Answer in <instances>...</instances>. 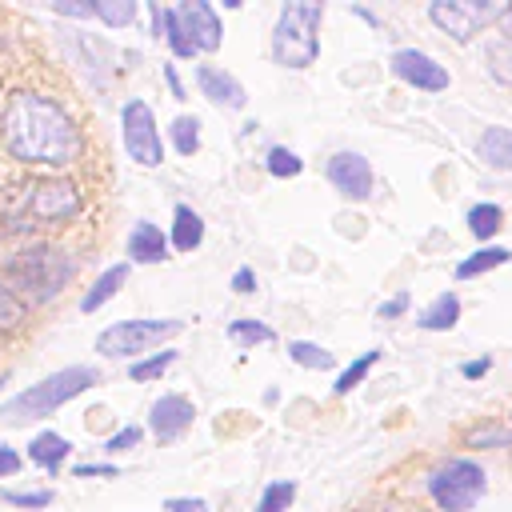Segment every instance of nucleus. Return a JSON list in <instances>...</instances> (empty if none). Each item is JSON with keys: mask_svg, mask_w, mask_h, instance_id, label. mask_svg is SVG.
Here are the masks:
<instances>
[{"mask_svg": "<svg viewBox=\"0 0 512 512\" xmlns=\"http://www.w3.org/2000/svg\"><path fill=\"white\" fill-rule=\"evenodd\" d=\"M0 136H4V148L24 164L60 168V164L80 160L84 152V140L72 116L52 96H40V92L8 96L4 116H0Z\"/></svg>", "mask_w": 512, "mask_h": 512, "instance_id": "nucleus-1", "label": "nucleus"}, {"mask_svg": "<svg viewBox=\"0 0 512 512\" xmlns=\"http://www.w3.org/2000/svg\"><path fill=\"white\" fill-rule=\"evenodd\" d=\"M72 260L68 252L52 248V244H28L20 252H12L0 268L4 288L20 300V304H48L68 280H72Z\"/></svg>", "mask_w": 512, "mask_h": 512, "instance_id": "nucleus-2", "label": "nucleus"}, {"mask_svg": "<svg viewBox=\"0 0 512 512\" xmlns=\"http://www.w3.org/2000/svg\"><path fill=\"white\" fill-rule=\"evenodd\" d=\"M8 216L16 220L12 228H40V224H64L72 216H80V192L76 184L60 180V176H40L16 188Z\"/></svg>", "mask_w": 512, "mask_h": 512, "instance_id": "nucleus-3", "label": "nucleus"}, {"mask_svg": "<svg viewBox=\"0 0 512 512\" xmlns=\"http://www.w3.org/2000/svg\"><path fill=\"white\" fill-rule=\"evenodd\" d=\"M92 384H100L96 368H88V364H72V368H64V372H52V376H44L40 384L24 388V392L12 396L8 404H0V420H8V424H24V420L52 416L64 400L80 396V392L92 388Z\"/></svg>", "mask_w": 512, "mask_h": 512, "instance_id": "nucleus-4", "label": "nucleus"}, {"mask_svg": "<svg viewBox=\"0 0 512 512\" xmlns=\"http://www.w3.org/2000/svg\"><path fill=\"white\" fill-rule=\"evenodd\" d=\"M320 20L324 4L316 0H288L272 28V56L284 68H308L320 52Z\"/></svg>", "mask_w": 512, "mask_h": 512, "instance_id": "nucleus-5", "label": "nucleus"}, {"mask_svg": "<svg viewBox=\"0 0 512 512\" xmlns=\"http://www.w3.org/2000/svg\"><path fill=\"white\" fill-rule=\"evenodd\" d=\"M484 492V468L476 460H444L428 476V496L436 500L440 512H468Z\"/></svg>", "mask_w": 512, "mask_h": 512, "instance_id": "nucleus-6", "label": "nucleus"}, {"mask_svg": "<svg viewBox=\"0 0 512 512\" xmlns=\"http://www.w3.org/2000/svg\"><path fill=\"white\" fill-rule=\"evenodd\" d=\"M184 328V320H120L112 328H104L96 336V352L104 356H136L168 336H176Z\"/></svg>", "mask_w": 512, "mask_h": 512, "instance_id": "nucleus-7", "label": "nucleus"}, {"mask_svg": "<svg viewBox=\"0 0 512 512\" xmlns=\"http://www.w3.org/2000/svg\"><path fill=\"white\" fill-rule=\"evenodd\" d=\"M504 8L500 4H488V0H432L428 4V20L440 28V32H448L456 44H468L484 24H492L496 16H500Z\"/></svg>", "mask_w": 512, "mask_h": 512, "instance_id": "nucleus-8", "label": "nucleus"}, {"mask_svg": "<svg viewBox=\"0 0 512 512\" xmlns=\"http://www.w3.org/2000/svg\"><path fill=\"white\" fill-rule=\"evenodd\" d=\"M120 124H124V148H128V156L140 168H156L164 160V144H160L152 108L144 100H128L124 112H120Z\"/></svg>", "mask_w": 512, "mask_h": 512, "instance_id": "nucleus-9", "label": "nucleus"}, {"mask_svg": "<svg viewBox=\"0 0 512 512\" xmlns=\"http://www.w3.org/2000/svg\"><path fill=\"white\" fill-rule=\"evenodd\" d=\"M392 72H396L404 84L420 88V92H444V88H448V68L436 64V60H432L428 52H420V48H400V52H392Z\"/></svg>", "mask_w": 512, "mask_h": 512, "instance_id": "nucleus-10", "label": "nucleus"}, {"mask_svg": "<svg viewBox=\"0 0 512 512\" xmlns=\"http://www.w3.org/2000/svg\"><path fill=\"white\" fill-rule=\"evenodd\" d=\"M176 12V20H180V28H184V36L192 40V48L196 52H216L220 48V20H216V12H212V4H204V0H188V4H180V8H172Z\"/></svg>", "mask_w": 512, "mask_h": 512, "instance_id": "nucleus-11", "label": "nucleus"}, {"mask_svg": "<svg viewBox=\"0 0 512 512\" xmlns=\"http://www.w3.org/2000/svg\"><path fill=\"white\" fill-rule=\"evenodd\" d=\"M328 180L340 196L348 200H364L372 196V164L360 156V152H336L328 160Z\"/></svg>", "mask_w": 512, "mask_h": 512, "instance_id": "nucleus-12", "label": "nucleus"}, {"mask_svg": "<svg viewBox=\"0 0 512 512\" xmlns=\"http://www.w3.org/2000/svg\"><path fill=\"white\" fill-rule=\"evenodd\" d=\"M192 416H196L192 400H188V396H176V392H168V396H160V400L152 404V412H148V424H152L156 440H176V436H184V432L192 428Z\"/></svg>", "mask_w": 512, "mask_h": 512, "instance_id": "nucleus-13", "label": "nucleus"}, {"mask_svg": "<svg viewBox=\"0 0 512 512\" xmlns=\"http://www.w3.org/2000/svg\"><path fill=\"white\" fill-rule=\"evenodd\" d=\"M196 84H200V92H204L212 104H224V108H244V104H248L244 84H240L232 72L216 68V64H200V68H196Z\"/></svg>", "mask_w": 512, "mask_h": 512, "instance_id": "nucleus-14", "label": "nucleus"}, {"mask_svg": "<svg viewBox=\"0 0 512 512\" xmlns=\"http://www.w3.org/2000/svg\"><path fill=\"white\" fill-rule=\"evenodd\" d=\"M476 156L496 172H512V128H500V124L484 128L476 140Z\"/></svg>", "mask_w": 512, "mask_h": 512, "instance_id": "nucleus-15", "label": "nucleus"}, {"mask_svg": "<svg viewBox=\"0 0 512 512\" xmlns=\"http://www.w3.org/2000/svg\"><path fill=\"white\" fill-rule=\"evenodd\" d=\"M128 256H132L136 264H156V260H164V256H168V240L160 236V228H156V224L140 220V224L132 228V236H128Z\"/></svg>", "mask_w": 512, "mask_h": 512, "instance_id": "nucleus-16", "label": "nucleus"}, {"mask_svg": "<svg viewBox=\"0 0 512 512\" xmlns=\"http://www.w3.org/2000/svg\"><path fill=\"white\" fill-rule=\"evenodd\" d=\"M456 320H460V296H456V292H440V296L420 312L416 324H420L424 332H448Z\"/></svg>", "mask_w": 512, "mask_h": 512, "instance_id": "nucleus-17", "label": "nucleus"}, {"mask_svg": "<svg viewBox=\"0 0 512 512\" xmlns=\"http://www.w3.org/2000/svg\"><path fill=\"white\" fill-rule=\"evenodd\" d=\"M200 240H204L200 212H192L188 204H176V212H172V244L180 252H192V248H200Z\"/></svg>", "mask_w": 512, "mask_h": 512, "instance_id": "nucleus-18", "label": "nucleus"}, {"mask_svg": "<svg viewBox=\"0 0 512 512\" xmlns=\"http://www.w3.org/2000/svg\"><path fill=\"white\" fill-rule=\"evenodd\" d=\"M124 280H128V264H112L88 292H84V300H80V312H96V308H104L120 288H124Z\"/></svg>", "mask_w": 512, "mask_h": 512, "instance_id": "nucleus-19", "label": "nucleus"}, {"mask_svg": "<svg viewBox=\"0 0 512 512\" xmlns=\"http://www.w3.org/2000/svg\"><path fill=\"white\" fill-rule=\"evenodd\" d=\"M72 452V444L60 436V432H40L32 444H28V456H32V464H40V468H48V472H56L60 464H64V456Z\"/></svg>", "mask_w": 512, "mask_h": 512, "instance_id": "nucleus-20", "label": "nucleus"}, {"mask_svg": "<svg viewBox=\"0 0 512 512\" xmlns=\"http://www.w3.org/2000/svg\"><path fill=\"white\" fill-rule=\"evenodd\" d=\"M504 228V208L500 204H472L468 208V232L476 236V240H492L496 232Z\"/></svg>", "mask_w": 512, "mask_h": 512, "instance_id": "nucleus-21", "label": "nucleus"}, {"mask_svg": "<svg viewBox=\"0 0 512 512\" xmlns=\"http://www.w3.org/2000/svg\"><path fill=\"white\" fill-rule=\"evenodd\" d=\"M512 260V252L508 248H480V252H472L468 260H460L456 264V280H472V276H480V272H488V268H500V264H508Z\"/></svg>", "mask_w": 512, "mask_h": 512, "instance_id": "nucleus-22", "label": "nucleus"}, {"mask_svg": "<svg viewBox=\"0 0 512 512\" xmlns=\"http://www.w3.org/2000/svg\"><path fill=\"white\" fill-rule=\"evenodd\" d=\"M484 56H488V72H492V80L504 84V88H512V40H508V36L488 40Z\"/></svg>", "mask_w": 512, "mask_h": 512, "instance_id": "nucleus-23", "label": "nucleus"}, {"mask_svg": "<svg viewBox=\"0 0 512 512\" xmlns=\"http://www.w3.org/2000/svg\"><path fill=\"white\" fill-rule=\"evenodd\" d=\"M92 16H100L108 28H128L136 16L132 0H92Z\"/></svg>", "mask_w": 512, "mask_h": 512, "instance_id": "nucleus-24", "label": "nucleus"}, {"mask_svg": "<svg viewBox=\"0 0 512 512\" xmlns=\"http://www.w3.org/2000/svg\"><path fill=\"white\" fill-rule=\"evenodd\" d=\"M292 500H296V480H272V484L260 492L256 512H288Z\"/></svg>", "mask_w": 512, "mask_h": 512, "instance_id": "nucleus-25", "label": "nucleus"}, {"mask_svg": "<svg viewBox=\"0 0 512 512\" xmlns=\"http://www.w3.org/2000/svg\"><path fill=\"white\" fill-rule=\"evenodd\" d=\"M172 144L180 156H192L200 148V120L196 116H176L172 120Z\"/></svg>", "mask_w": 512, "mask_h": 512, "instance_id": "nucleus-26", "label": "nucleus"}, {"mask_svg": "<svg viewBox=\"0 0 512 512\" xmlns=\"http://www.w3.org/2000/svg\"><path fill=\"white\" fill-rule=\"evenodd\" d=\"M228 336H232L236 344H244V348L276 340V332H272L268 324H260V320H232V324H228Z\"/></svg>", "mask_w": 512, "mask_h": 512, "instance_id": "nucleus-27", "label": "nucleus"}, {"mask_svg": "<svg viewBox=\"0 0 512 512\" xmlns=\"http://www.w3.org/2000/svg\"><path fill=\"white\" fill-rule=\"evenodd\" d=\"M164 40H168L172 56H180V60H192V56H196V48H192V40L184 36V28H180V20H176L172 8H164Z\"/></svg>", "mask_w": 512, "mask_h": 512, "instance_id": "nucleus-28", "label": "nucleus"}, {"mask_svg": "<svg viewBox=\"0 0 512 512\" xmlns=\"http://www.w3.org/2000/svg\"><path fill=\"white\" fill-rule=\"evenodd\" d=\"M288 356L300 368H332V352H324L320 344H308V340H292L288 344Z\"/></svg>", "mask_w": 512, "mask_h": 512, "instance_id": "nucleus-29", "label": "nucleus"}, {"mask_svg": "<svg viewBox=\"0 0 512 512\" xmlns=\"http://www.w3.org/2000/svg\"><path fill=\"white\" fill-rule=\"evenodd\" d=\"M376 360H380V352H376V348H372V352H364L360 360H352V364H348V368L336 376V384H332V388H336L340 396H344V392H352V388H356V384L368 376V368H372Z\"/></svg>", "mask_w": 512, "mask_h": 512, "instance_id": "nucleus-30", "label": "nucleus"}, {"mask_svg": "<svg viewBox=\"0 0 512 512\" xmlns=\"http://www.w3.org/2000/svg\"><path fill=\"white\" fill-rule=\"evenodd\" d=\"M264 164H268V172H272V176H280V180L300 176V168H304V160H300L292 148H280V144H276V148H268V160H264Z\"/></svg>", "mask_w": 512, "mask_h": 512, "instance_id": "nucleus-31", "label": "nucleus"}, {"mask_svg": "<svg viewBox=\"0 0 512 512\" xmlns=\"http://www.w3.org/2000/svg\"><path fill=\"white\" fill-rule=\"evenodd\" d=\"M20 320H24V304L0 284V332H12V328H20Z\"/></svg>", "mask_w": 512, "mask_h": 512, "instance_id": "nucleus-32", "label": "nucleus"}, {"mask_svg": "<svg viewBox=\"0 0 512 512\" xmlns=\"http://www.w3.org/2000/svg\"><path fill=\"white\" fill-rule=\"evenodd\" d=\"M172 360H176V352H156V356H148V360L132 364L128 372H132V380H152V376H160V372H164Z\"/></svg>", "mask_w": 512, "mask_h": 512, "instance_id": "nucleus-33", "label": "nucleus"}, {"mask_svg": "<svg viewBox=\"0 0 512 512\" xmlns=\"http://www.w3.org/2000/svg\"><path fill=\"white\" fill-rule=\"evenodd\" d=\"M136 444H140V428H136V424H128V428H120L104 448H108V452H128V448H136Z\"/></svg>", "mask_w": 512, "mask_h": 512, "instance_id": "nucleus-34", "label": "nucleus"}, {"mask_svg": "<svg viewBox=\"0 0 512 512\" xmlns=\"http://www.w3.org/2000/svg\"><path fill=\"white\" fill-rule=\"evenodd\" d=\"M468 444H472V448H484V444H500V448H508V444H512V432L484 428V432H472V436H468Z\"/></svg>", "mask_w": 512, "mask_h": 512, "instance_id": "nucleus-35", "label": "nucleus"}, {"mask_svg": "<svg viewBox=\"0 0 512 512\" xmlns=\"http://www.w3.org/2000/svg\"><path fill=\"white\" fill-rule=\"evenodd\" d=\"M8 504H20V508H44V504H52V492H8Z\"/></svg>", "mask_w": 512, "mask_h": 512, "instance_id": "nucleus-36", "label": "nucleus"}, {"mask_svg": "<svg viewBox=\"0 0 512 512\" xmlns=\"http://www.w3.org/2000/svg\"><path fill=\"white\" fill-rule=\"evenodd\" d=\"M404 308H408V292H400V296H392L388 304H380V312H376V316H380V320H396Z\"/></svg>", "mask_w": 512, "mask_h": 512, "instance_id": "nucleus-37", "label": "nucleus"}, {"mask_svg": "<svg viewBox=\"0 0 512 512\" xmlns=\"http://www.w3.org/2000/svg\"><path fill=\"white\" fill-rule=\"evenodd\" d=\"M168 512H208L204 500H192V496H172L168 500Z\"/></svg>", "mask_w": 512, "mask_h": 512, "instance_id": "nucleus-38", "label": "nucleus"}, {"mask_svg": "<svg viewBox=\"0 0 512 512\" xmlns=\"http://www.w3.org/2000/svg\"><path fill=\"white\" fill-rule=\"evenodd\" d=\"M20 468V456L8 448V444H0V476H12Z\"/></svg>", "mask_w": 512, "mask_h": 512, "instance_id": "nucleus-39", "label": "nucleus"}, {"mask_svg": "<svg viewBox=\"0 0 512 512\" xmlns=\"http://www.w3.org/2000/svg\"><path fill=\"white\" fill-rule=\"evenodd\" d=\"M232 288H236V292H252V288H256V276H252V268H236V276H232Z\"/></svg>", "mask_w": 512, "mask_h": 512, "instance_id": "nucleus-40", "label": "nucleus"}, {"mask_svg": "<svg viewBox=\"0 0 512 512\" xmlns=\"http://www.w3.org/2000/svg\"><path fill=\"white\" fill-rule=\"evenodd\" d=\"M76 476H116V464H76Z\"/></svg>", "mask_w": 512, "mask_h": 512, "instance_id": "nucleus-41", "label": "nucleus"}, {"mask_svg": "<svg viewBox=\"0 0 512 512\" xmlns=\"http://www.w3.org/2000/svg\"><path fill=\"white\" fill-rule=\"evenodd\" d=\"M60 16H92V4H64V0H56L52 4Z\"/></svg>", "mask_w": 512, "mask_h": 512, "instance_id": "nucleus-42", "label": "nucleus"}, {"mask_svg": "<svg viewBox=\"0 0 512 512\" xmlns=\"http://www.w3.org/2000/svg\"><path fill=\"white\" fill-rule=\"evenodd\" d=\"M488 368H492V360H488V356H480V360H468L460 372H464V376H484Z\"/></svg>", "mask_w": 512, "mask_h": 512, "instance_id": "nucleus-43", "label": "nucleus"}, {"mask_svg": "<svg viewBox=\"0 0 512 512\" xmlns=\"http://www.w3.org/2000/svg\"><path fill=\"white\" fill-rule=\"evenodd\" d=\"M164 80H168L172 96H176V100H184V88H180V80H176V68H172V64H164Z\"/></svg>", "mask_w": 512, "mask_h": 512, "instance_id": "nucleus-44", "label": "nucleus"}, {"mask_svg": "<svg viewBox=\"0 0 512 512\" xmlns=\"http://www.w3.org/2000/svg\"><path fill=\"white\" fill-rule=\"evenodd\" d=\"M500 16H504V28H508V32H504V36H508V40H512V4H508V8H504V12H500Z\"/></svg>", "mask_w": 512, "mask_h": 512, "instance_id": "nucleus-45", "label": "nucleus"}]
</instances>
